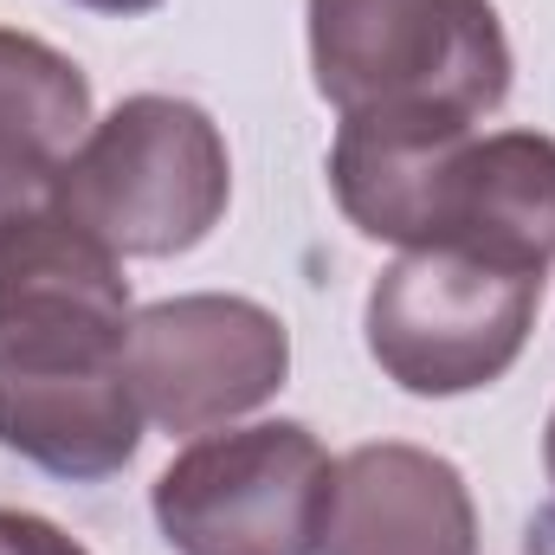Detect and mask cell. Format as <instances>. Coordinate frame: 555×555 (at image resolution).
Instances as JSON below:
<instances>
[{
  "label": "cell",
  "mask_w": 555,
  "mask_h": 555,
  "mask_svg": "<svg viewBox=\"0 0 555 555\" xmlns=\"http://www.w3.org/2000/svg\"><path fill=\"white\" fill-rule=\"evenodd\" d=\"M330 188L369 240L408 253L439 246L537 278L555 259V142L537 130L343 117Z\"/></svg>",
  "instance_id": "obj_1"
},
{
  "label": "cell",
  "mask_w": 555,
  "mask_h": 555,
  "mask_svg": "<svg viewBox=\"0 0 555 555\" xmlns=\"http://www.w3.org/2000/svg\"><path fill=\"white\" fill-rule=\"evenodd\" d=\"M142 420L162 433H214L266 408L291 375V336L253 297H168L130 317L124 343Z\"/></svg>",
  "instance_id": "obj_7"
},
{
  "label": "cell",
  "mask_w": 555,
  "mask_h": 555,
  "mask_svg": "<svg viewBox=\"0 0 555 555\" xmlns=\"http://www.w3.org/2000/svg\"><path fill=\"white\" fill-rule=\"evenodd\" d=\"M124 343L130 323L33 330L0 343V446L72 485L117 478L142 446Z\"/></svg>",
  "instance_id": "obj_6"
},
{
  "label": "cell",
  "mask_w": 555,
  "mask_h": 555,
  "mask_svg": "<svg viewBox=\"0 0 555 555\" xmlns=\"http://www.w3.org/2000/svg\"><path fill=\"white\" fill-rule=\"evenodd\" d=\"M78 7H98V13H149L162 0H78Z\"/></svg>",
  "instance_id": "obj_12"
},
{
  "label": "cell",
  "mask_w": 555,
  "mask_h": 555,
  "mask_svg": "<svg viewBox=\"0 0 555 555\" xmlns=\"http://www.w3.org/2000/svg\"><path fill=\"white\" fill-rule=\"evenodd\" d=\"M310 72L343 117L478 124L511 91L491 0H310Z\"/></svg>",
  "instance_id": "obj_2"
},
{
  "label": "cell",
  "mask_w": 555,
  "mask_h": 555,
  "mask_svg": "<svg viewBox=\"0 0 555 555\" xmlns=\"http://www.w3.org/2000/svg\"><path fill=\"white\" fill-rule=\"evenodd\" d=\"M233 201L220 124L188 98H130L59 175V207L117 259L194 253Z\"/></svg>",
  "instance_id": "obj_3"
},
{
  "label": "cell",
  "mask_w": 555,
  "mask_h": 555,
  "mask_svg": "<svg viewBox=\"0 0 555 555\" xmlns=\"http://www.w3.org/2000/svg\"><path fill=\"white\" fill-rule=\"evenodd\" d=\"M323 555H478V511L452 459L426 446H356L336 465Z\"/></svg>",
  "instance_id": "obj_8"
},
{
  "label": "cell",
  "mask_w": 555,
  "mask_h": 555,
  "mask_svg": "<svg viewBox=\"0 0 555 555\" xmlns=\"http://www.w3.org/2000/svg\"><path fill=\"white\" fill-rule=\"evenodd\" d=\"M543 278L472 253H401L369 291V356L408 395L491 388L530 343Z\"/></svg>",
  "instance_id": "obj_5"
},
{
  "label": "cell",
  "mask_w": 555,
  "mask_h": 555,
  "mask_svg": "<svg viewBox=\"0 0 555 555\" xmlns=\"http://www.w3.org/2000/svg\"><path fill=\"white\" fill-rule=\"evenodd\" d=\"M0 555H91V550L72 543L59 524H46L33 511H0Z\"/></svg>",
  "instance_id": "obj_10"
},
{
  "label": "cell",
  "mask_w": 555,
  "mask_h": 555,
  "mask_svg": "<svg viewBox=\"0 0 555 555\" xmlns=\"http://www.w3.org/2000/svg\"><path fill=\"white\" fill-rule=\"evenodd\" d=\"M543 472H550V504L530 517V555H555V414L543 433Z\"/></svg>",
  "instance_id": "obj_11"
},
{
  "label": "cell",
  "mask_w": 555,
  "mask_h": 555,
  "mask_svg": "<svg viewBox=\"0 0 555 555\" xmlns=\"http://www.w3.org/2000/svg\"><path fill=\"white\" fill-rule=\"evenodd\" d=\"M91 137L85 72L33 33L0 26V227L59 201V175Z\"/></svg>",
  "instance_id": "obj_9"
},
{
  "label": "cell",
  "mask_w": 555,
  "mask_h": 555,
  "mask_svg": "<svg viewBox=\"0 0 555 555\" xmlns=\"http://www.w3.org/2000/svg\"><path fill=\"white\" fill-rule=\"evenodd\" d=\"M336 459L297 420L201 433L155 478L175 555H323Z\"/></svg>",
  "instance_id": "obj_4"
}]
</instances>
